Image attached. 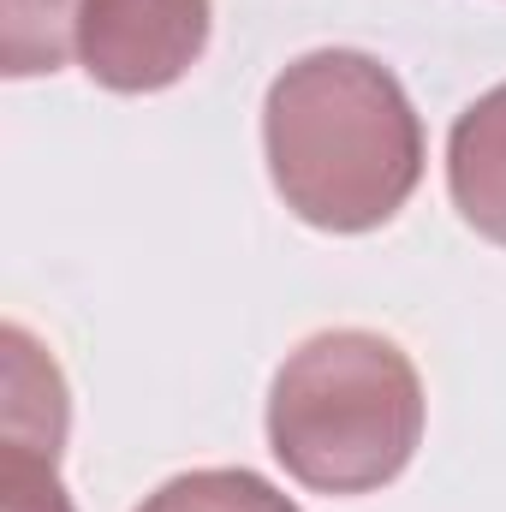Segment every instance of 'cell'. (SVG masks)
<instances>
[{
    "label": "cell",
    "instance_id": "cell-1",
    "mask_svg": "<svg viewBox=\"0 0 506 512\" xmlns=\"http://www.w3.org/2000/svg\"><path fill=\"white\" fill-rule=\"evenodd\" d=\"M262 161L274 197L316 233H376L423 179V120L364 48H316L262 96Z\"/></svg>",
    "mask_w": 506,
    "mask_h": 512
},
{
    "label": "cell",
    "instance_id": "cell-2",
    "mask_svg": "<svg viewBox=\"0 0 506 512\" xmlns=\"http://www.w3.org/2000/svg\"><path fill=\"white\" fill-rule=\"evenodd\" d=\"M423 447L417 364L370 328L310 334L268 387V453L316 495H376Z\"/></svg>",
    "mask_w": 506,
    "mask_h": 512
},
{
    "label": "cell",
    "instance_id": "cell-3",
    "mask_svg": "<svg viewBox=\"0 0 506 512\" xmlns=\"http://www.w3.org/2000/svg\"><path fill=\"white\" fill-rule=\"evenodd\" d=\"M215 0H84L78 66L114 96L173 90L209 48Z\"/></svg>",
    "mask_w": 506,
    "mask_h": 512
},
{
    "label": "cell",
    "instance_id": "cell-4",
    "mask_svg": "<svg viewBox=\"0 0 506 512\" xmlns=\"http://www.w3.org/2000/svg\"><path fill=\"white\" fill-rule=\"evenodd\" d=\"M447 197L477 239L506 251V84L483 90L447 131Z\"/></svg>",
    "mask_w": 506,
    "mask_h": 512
},
{
    "label": "cell",
    "instance_id": "cell-5",
    "mask_svg": "<svg viewBox=\"0 0 506 512\" xmlns=\"http://www.w3.org/2000/svg\"><path fill=\"white\" fill-rule=\"evenodd\" d=\"M0 346H6V435L0 441L60 459L66 453V429H72L60 364L48 358V346L24 322H6Z\"/></svg>",
    "mask_w": 506,
    "mask_h": 512
},
{
    "label": "cell",
    "instance_id": "cell-6",
    "mask_svg": "<svg viewBox=\"0 0 506 512\" xmlns=\"http://www.w3.org/2000/svg\"><path fill=\"white\" fill-rule=\"evenodd\" d=\"M78 12H84V0H6L0 72L6 78L60 72L78 54Z\"/></svg>",
    "mask_w": 506,
    "mask_h": 512
},
{
    "label": "cell",
    "instance_id": "cell-7",
    "mask_svg": "<svg viewBox=\"0 0 506 512\" xmlns=\"http://www.w3.org/2000/svg\"><path fill=\"white\" fill-rule=\"evenodd\" d=\"M137 512H298V501L245 465H203L167 477L155 495H143Z\"/></svg>",
    "mask_w": 506,
    "mask_h": 512
},
{
    "label": "cell",
    "instance_id": "cell-8",
    "mask_svg": "<svg viewBox=\"0 0 506 512\" xmlns=\"http://www.w3.org/2000/svg\"><path fill=\"white\" fill-rule=\"evenodd\" d=\"M0 512H78L60 483V459L0 441Z\"/></svg>",
    "mask_w": 506,
    "mask_h": 512
}]
</instances>
